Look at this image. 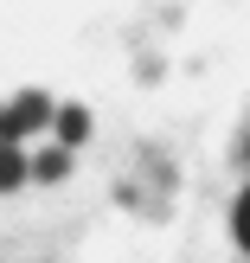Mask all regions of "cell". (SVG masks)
<instances>
[{
	"mask_svg": "<svg viewBox=\"0 0 250 263\" xmlns=\"http://www.w3.org/2000/svg\"><path fill=\"white\" fill-rule=\"evenodd\" d=\"M45 122H51V97L26 90V97H13V109H0V141L20 148V135H32V128H45Z\"/></svg>",
	"mask_w": 250,
	"mask_h": 263,
	"instance_id": "6da1fadb",
	"label": "cell"
},
{
	"mask_svg": "<svg viewBox=\"0 0 250 263\" xmlns=\"http://www.w3.org/2000/svg\"><path fill=\"white\" fill-rule=\"evenodd\" d=\"M58 135H64V148L84 141V135H90V109H77V103H71V109H58Z\"/></svg>",
	"mask_w": 250,
	"mask_h": 263,
	"instance_id": "277c9868",
	"label": "cell"
},
{
	"mask_svg": "<svg viewBox=\"0 0 250 263\" xmlns=\"http://www.w3.org/2000/svg\"><path fill=\"white\" fill-rule=\"evenodd\" d=\"M26 180V154L13 148V141H0V193H13Z\"/></svg>",
	"mask_w": 250,
	"mask_h": 263,
	"instance_id": "7a4b0ae2",
	"label": "cell"
},
{
	"mask_svg": "<svg viewBox=\"0 0 250 263\" xmlns=\"http://www.w3.org/2000/svg\"><path fill=\"white\" fill-rule=\"evenodd\" d=\"M26 174H39V180H64V174H71V154H64V148H45L39 161H26Z\"/></svg>",
	"mask_w": 250,
	"mask_h": 263,
	"instance_id": "3957f363",
	"label": "cell"
},
{
	"mask_svg": "<svg viewBox=\"0 0 250 263\" xmlns=\"http://www.w3.org/2000/svg\"><path fill=\"white\" fill-rule=\"evenodd\" d=\"M231 231H238V244L250 251V186H244V199H238V212H231Z\"/></svg>",
	"mask_w": 250,
	"mask_h": 263,
	"instance_id": "5b68a950",
	"label": "cell"
}]
</instances>
